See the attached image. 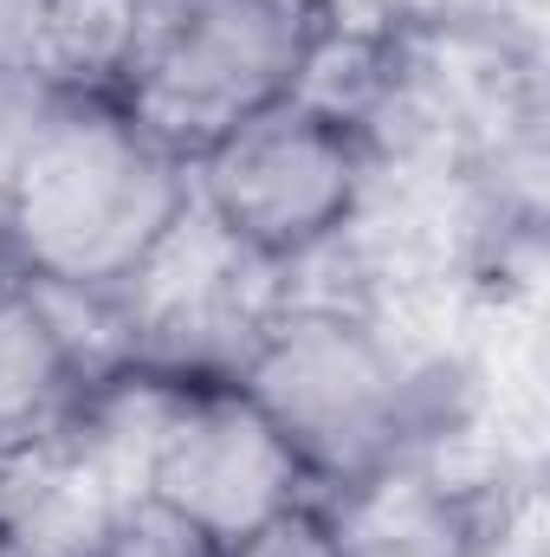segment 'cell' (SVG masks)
I'll return each instance as SVG.
<instances>
[{
  "instance_id": "obj_1",
  "label": "cell",
  "mask_w": 550,
  "mask_h": 557,
  "mask_svg": "<svg viewBox=\"0 0 550 557\" xmlns=\"http://www.w3.org/2000/svg\"><path fill=\"white\" fill-rule=\"evenodd\" d=\"M188 201V162L104 98H59L0 201L26 285L111 292Z\"/></svg>"
},
{
  "instance_id": "obj_2",
  "label": "cell",
  "mask_w": 550,
  "mask_h": 557,
  "mask_svg": "<svg viewBox=\"0 0 550 557\" xmlns=\"http://www.w3.org/2000/svg\"><path fill=\"white\" fill-rule=\"evenodd\" d=\"M240 389L278 421L304 473L357 486L396 467L421 434L434 403V357L350 305L291 298L247 357Z\"/></svg>"
},
{
  "instance_id": "obj_3",
  "label": "cell",
  "mask_w": 550,
  "mask_h": 557,
  "mask_svg": "<svg viewBox=\"0 0 550 557\" xmlns=\"http://www.w3.org/2000/svg\"><path fill=\"white\" fill-rule=\"evenodd\" d=\"M311 39L298 0H149L142 39L117 78L124 111L195 162L234 124L291 98Z\"/></svg>"
},
{
  "instance_id": "obj_4",
  "label": "cell",
  "mask_w": 550,
  "mask_h": 557,
  "mask_svg": "<svg viewBox=\"0 0 550 557\" xmlns=\"http://www.w3.org/2000/svg\"><path fill=\"white\" fill-rule=\"evenodd\" d=\"M285 267L234 240L195 195L130 273L104 292L117 357L155 376H240L291 305Z\"/></svg>"
},
{
  "instance_id": "obj_5",
  "label": "cell",
  "mask_w": 550,
  "mask_h": 557,
  "mask_svg": "<svg viewBox=\"0 0 550 557\" xmlns=\"http://www.w3.org/2000/svg\"><path fill=\"white\" fill-rule=\"evenodd\" d=\"M370 156L343 124L285 98L188 162V195L278 267L317 253L363 201Z\"/></svg>"
},
{
  "instance_id": "obj_6",
  "label": "cell",
  "mask_w": 550,
  "mask_h": 557,
  "mask_svg": "<svg viewBox=\"0 0 550 557\" xmlns=\"http://www.w3.org/2000/svg\"><path fill=\"white\" fill-rule=\"evenodd\" d=\"M304 460L278 434V421L247 389H182L175 416L155 441L149 486L162 512H175L188 532H201L214 552L247 539L253 525L278 519L304 499Z\"/></svg>"
},
{
  "instance_id": "obj_7",
  "label": "cell",
  "mask_w": 550,
  "mask_h": 557,
  "mask_svg": "<svg viewBox=\"0 0 550 557\" xmlns=\"http://www.w3.org/2000/svg\"><path fill=\"white\" fill-rule=\"evenodd\" d=\"M137 499L142 467L72 403L59 428L0 454V557H85Z\"/></svg>"
},
{
  "instance_id": "obj_8",
  "label": "cell",
  "mask_w": 550,
  "mask_h": 557,
  "mask_svg": "<svg viewBox=\"0 0 550 557\" xmlns=\"http://www.w3.org/2000/svg\"><path fill=\"white\" fill-rule=\"evenodd\" d=\"M85 383L91 376H85L65 324L52 318L46 292L0 278V454L59 428Z\"/></svg>"
},
{
  "instance_id": "obj_9",
  "label": "cell",
  "mask_w": 550,
  "mask_h": 557,
  "mask_svg": "<svg viewBox=\"0 0 550 557\" xmlns=\"http://www.w3.org/2000/svg\"><path fill=\"white\" fill-rule=\"evenodd\" d=\"M214 557H350V545H343V532H337L330 512H317V506L298 499V506H285L278 519L253 525L247 539L221 545Z\"/></svg>"
},
{
  "instance_id": "obj_10",
  "label": "cell",
  "mask_w": 550,
  "mask_h": 557,
  "mask_svg": "<svg viewBox=\"0 0 550 557\" xmlns=\"http://www.w3.org/2000/svg\"><path fill=\"white\" fill-rule=\"evenodd\" d=\"M85 557H214L201 532H188L175 512H162L155 499H137Z\"/></svg>"
},
{
  "instance_id": "obj_11",
  "label": "cell",
  "mask_w": 550,
  "mask_h": 557,
  "mask_svg": "<svg viewBox=\"0 0 550 557\" xmlns=\"http://www.w3.org/2000/svg\"><path fill=\"white\" fill-rule=\"evenodd\" d=\"M46 33H52V0H0V72L39 78Z\"/></svg>"
}]
</instances>
